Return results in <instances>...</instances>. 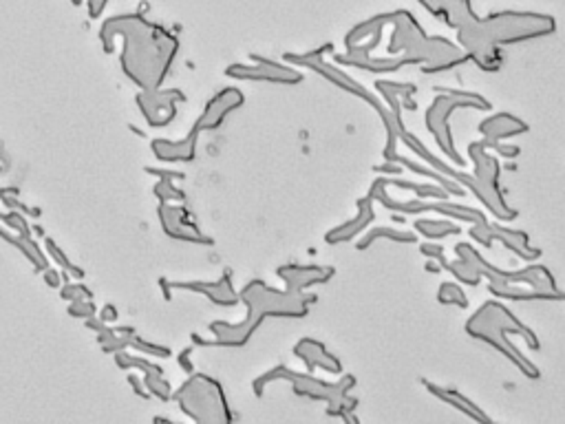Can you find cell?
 I'll return each instance as SVG.
<instances>
[{"mask_svg":"<svg viewBox=\"0 0 565 424\" xmlns=\"http://www.w3.org/2000/svg\"><path fill=\"white\" fill-rule=\"evenodd\" d=\"M179 360H181V365H183V369H188V372H194V367L190 365V349H186L179 356Z\"/></svg>","mask_w":565,"mask_h":424,"instance_id":"cell-24","label":"cell"},{"mask_svg":"<svg viewBox=\"0 0 565 424\" xmlns=\"http://www.w3.org/2000/svg\"><path fill=\"white\" fill-rule=\"evenodd\" d=\"M146 387L150 389L152 395H157L159 400L168 402L173 398V387L166 383L162 374H155V372H148L146 374Z\"/></svg>","mask_w":565,"mask_h":424,"instance_id":"cell-17","label":"cell"},{"mask_svg":"<svg viewBox=\"0 0 565 424\" xmlns=\"http://www.w3.org/2000/svg\"><path fill=\"white\" fill-rule=\"evenodd\" d=\"M334 274H336L334 267H322V265H309V267L287 265L278 270V276L282 281H287V288L296 292H303L309 285H316V283H327Z\"/></svg>","mask_w":565,"mask_h":424,"instance_id":"cell-7","label":"cell"},{"mask_svg":"<svg viewBox=\"0 0 565 424\" xmlns=\"http://www.w3.org/2000/svg\"><path fill=\"white\" fill-rule=\"evenodd\" d=\"M437 299H440V303H453V305H459V307H466L469 305V301H466V294L462 292L459 285H455V283H442V288H440V294H437Z\"/></svg>","mask_w":565,"mask_h":424,"instance_id":"cell-18","label":"cell"},{"mask_svg":"<svg viewBox=\"0 0 565 424\" xmlns=\"http://www.w3.org/2000/svg\"><path fill=\"white\" fill-rule=\"evenodd\" d=\"M243 104V93L241 91H236V89H225L221 91L215 100H210L208 106H206V113L203 115L196 120L194 124V129L196 131H215L221 126V122L225 120V115H228L230 111L238 108Z\"/></svg>","mask_w":565,"mask_h":424,"instance_id":"cell-5","label":"cell"},{"mask_svg":"<svg viewBox=\"0 0 565 424\" xmlns=\"http://www.w3.org/2000/svg\"><path fill=\"white\" fill-rule=\"evenodd\" d=\"M196 135H199V131L192 129L190 135L183 141H179V144H173V141L168 139H157L152 141V150L157 157L166 162H190V157L194 155V146H196Z\"/></svg>","mask_w":565,"mask_h":424,"instance_id":"cell-10","label":"cell"},{"mask_svg":"<svg viewBox=\"0 0 565 424\" xmlns=\"http://www.w3.org/2000/svg\"><path fill=\"white\" fill-rule=\"evenodd\" d=\"M155 192H157V197L168 199V202H183V192L173 186L171 179H164L162 183H157V186H155Z\"/></svg>","mask_w":565,"mask_h":424,"instance_id":"cell-19","label":"cell"},{"mask_svg":"<svg viewBox=\"0 0 565 424\" xmlns=\"http://www.w3.org/2000/svg\"><path fill=\"white\" fill-rule=\"evenodd\" d=\"M294 353L307 362L309 369H314V367L318 365V367H322V369H327L331 374H341L343 372L341 362H338L331 353H327V349H324L320 343L312 341V338H305V341H301L299 345L294 347Z\"/></svg>","mask_w":565,"mask_h":424,"instance_id":"cell-9","label":"cell"},{"mask_svg":"<svg viewBox=\"0 0 565 424\" xmlns=\"http://www.w3.org/2000/svg\"><path fill=\"white\" fill-rule=\"evenodd\" d=\"M420 252L424 254V257H429V259H435V261H444V250L440 246H435V243H424L420 248Z\"/></svg>","mask_w":565,"mask_h":424,"instance_id":"cell-21","label":"cell"},{"mask_svg":"<svg viewBox=\"0 0 565 424\" xmlns=\"http://www.w3.org/2000/svg\"><path fill=\"white\" fill-rule=\"evenodd\" d=\"M173 398L181 402V409L196 422H201V409L208 411V422L210 420H228V411L225 407H217V402H225L221 387L215 380L206 376H194L181 387V391L173 393Z\"/></svg>","mask_w":565,"mask_h":424,"instance_id":"cell-2","label":"cell"},{"mask_svg":"<svg viewBox=\"0 0 565 424\" xmlns=\"http://www.w3.org/2000/svg\"><path fill=\"white\" fill-rule=\"evenodd\" d=\"M254 62L259 66H248V64H232L225 69V76L238 78V80H265V82H278V84H296L303 82V76L299 71L282 66L274 60H265L261 55H252Z\"/></svg>","mask_w":565,"mask_h":424,"instance_id":"cell-4","label":"cell"},{"mask_svg":"<svg viewBox=\"0 0 565 424\" xmlns=\"http://www.w3.org/2000/svg\"><path fill=\"white\" fill-rule=\"evenodd\" d=\"M455 108H479V111H488L490 108V102H479V100H464V97H455V95H450V97H437V100L433 102V106L429 108L427 113V122H429V129L431 133L435 135L437 139V144L442 146V150L448 155L450 160H453L455 164H464V160L459 157V155L455 153V146H453V139H450V129H448V115L453 113Z\"/></svg>","mask_w":565,"mask_h":424,"instance_id":"cell-3","label":"cell"},{"mask_svg":"<svg viewBox=\"0 0 565 424\" xmlns=\"http://www.w3.org/2000/svg\"><path fill=\"white\" fill-rule=\"evenodd\" d=\"M171 285L177 290H194V292H203L206 296H210L212 301L219 303V305H234L236 303V294L232 290V283L225 276L221 283H171Z\"/></svg>","mask_w":565,"mask_h":424,"instance_id":"cell-12","label":"cell"},{"mask_svg":"<svg viewBox=\"0 0 565 424\" xmlns=\"http://www.w3.org/2000/svg\"><path fill=\"white\" fill-rule=\"evenodd\" d=\"M360 206V212H358V217L353 219V221H347L343 225H338V228H334L329 234H327V241L329 243H345L349 241L351 236H356L360 230L366 228V223L373 221V197L371 195H366L364 199L358 202Z\"/></svg>","mask_w":565,"mask_h":424,"instance_id":"cell-8","label":"cell"},{"mask_svg":"<svg viewBox=\"0 0 565 424\" xmlns=\"http://www.w3.org/2000/svg\"><path fill=\"white\" fill-rule=\"evenodd\" d=\"M173 100H183L179 91H148V95H139V104L144 108L150 126H166L177 115Z\"/></svg>","mask_w":565,"mask_h":424,"instance_id":"cell-6","label":"cell"},{"mask_svg":"<svg viewBox=\"0 0 565 424\" xmlns=\"http://www.w3.org/2000/svg\"><path fill=\"white\" fill-rule=\"evenodd\" d=\"M424 383V387H429V391L433 393V395H437V398H442L444 402H448L450 407L453 409H457V411H462V414H466L469 418H473V420H479V422H490V418L488 416H484L482 411H479V409L471 402V400H466L464 395H459L455 389H442V387H435L433 383H429V380H422Z\"/></svg>","mask_w":565,"mask_h":424,"instance_id":"cell-13","label":"cell"},{"mask_svg":"<svg viewBox=\"0 0 565 424\" xmlns=\"http://www.w3.org/2000/svg\"><path fill=\"white\" fill-rule=\"evenodd\" d=\"M276 378L292 380V383H294V391L299 393V395H305V398L327 400L331 407H336V409H329V411H327L329 416H343V409H353V407H356V400L347 398L349 387L356 385V380H353L351 376H345L338 385H327V383H322V380H316L312 376L296 374V372L287 369V367H276V369L267 372L261 378L254 380V393H257L259 398H261V395H263V385L272 383V380H276Z\"/></svg>","mask_w":565,"mask_h":424,"instance_id":"cell-1","label":"cell"},{"mask_svg":"<svg viewBox=\"0 0 565 424\" xmlns=\"http://www.w3.org/2000/svg\"><path fill=\"white\" fill-rule=\"evenodd\" d=\"M442 265L446 267L448 272H453L462 283H469V285H477L479 283V272L475 270V267L469 263V261H455V263H444L442 261Z\"/></svg>","mask_w":565,"mask_h":424,"instance_id":"cell-16","label":"cell"},{"mask_svg":"<svg viewBox=\"0 0 565 424\" xmlns=\"http://www.w3.org/2000/svg\"><path fill=\"white\" fill-rule=\"evenodd\" d=\"M135 347H137V349H141V351H146L148 356H162V358H168V356H171V353H173V351L168 349V347H159V345H146V343H139V341L135 343Z\"/></svg>","mask_w":565,"mask_h":424,"instance_id":"cell-20","label":"cell"},{"mask_svg":"<svg viewBox=\"0 0 565 424\" xmlns=\"http://www.w3.org/2000/svg\"><path fill=\"white\" fill-rule=\"evenodd\" d=\"M415 228H417L424 236H431V239H442V236L457 234V232H459V225L448 223V221H417V223H415Z\"/></svg>","mask_w":565,"mask_h":424,"instance_id":"cell-15","label":"cell"},{"mask_svg":"<svg viewBox=\"0 0 565 424\" xmlns=\"http://www.w3.org/2000/svg\"><path fill=\"white\" fill-rule=\"evenodd\" d=\"M148 173H152V175H159L162 179H171V181H175V179H183V175H181V173H168V171H157V168H148Z\"/></svg>","mask_w":565,"mask_h":424,"instance_id":"cell-23","label":"cell"},{"mask_svg":"<svg viewBox=\"0 0 565 424\" xmlns=\"http://www.w3.org/2000/svg\"><path fill=\"white\" fill-rule=\"evenodd\" d=\"M492 148L497 150L499 155H503V157H508V160L517 157V155L521 153V150H519V146H508V144H499V141H497V144H494Z\"/></svg>","mask_w":565,"mask_h":424,"instance_id":"cell-22","label":"cell"},{"mask_svg":"<svg viewBox=\"0 0 565 424\" xmlns=\"http://www.w3.org/2000/svg\"><path fill=\"white\" fill-rule=\"evenodd\" d=\"M393 239V241H400V243H413L415 241V234L413 232H402V230H391V228H378V230H371L366 234L362 241L358 243V250H366L373 241L378 239Z\"/></svg>","mask_w":565,"mask_h":424,"instance_id":"cell-14","label":"cell"},{"mask_svg":"<svg viewBox=\"0 0 565 424\" xmlns=\"http://www.w3.org/2000/svg\"><path fill=\"white\" fill-rule=\"evenodd\" d=\"M378 171H380V173H400V166H389V164H387V166H380Z\"/></svg>","mask_w":565,"mask_h":424,"instance_id":"cell-25","label":"cell"},{"mask_svg":"<svg viewBox=\"0 0 565 424\" xmlns=\"http://www.w3.org/2000/svg\"><path fill=\"white\" fill-rule=\"evenodd\" d=\"M479 131H482L486 137L499 141L503 137H513V135L526 133L528 131V124H524V122L513 118V115H508V113H499V115L486 120L482 126H479Z\"/></svg>","mask_w":565,"mask_h":424,"instance_id":"cell-11","label":"cell"}]
</instances>
